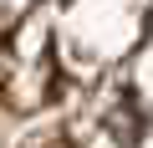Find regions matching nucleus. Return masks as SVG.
Listing matches in <instances>:
<instances>
[{"instance_id": "obj_1", "label": "nucleus", "mask_w": 153, "mask_h": 148, "mask_svg": "<svg viewBox=\"0 0 153 148\" xmlns=\"http://www.w3.org/2000/svg\"><path fill=\"white\" fill-rule=\"evenodd\" d=\"M31 148H76V143H71V138H36Z\"/></svg>"}]
</instances>
